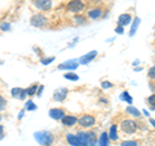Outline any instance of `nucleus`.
Listing matches in <instances>:
<instances>
[{
	"label": "nucleus",
	"mask_w": 155,
	"mask_h": 146,
	"mask_svg": "<svg viewBox=\"0 0 155 146\" xmlns=\"http://www.w3.org/2000/svg\"><path fill=\"white\" fill-rule=\"evenodd\" d=\"M35 140L41 146H51L53 144V141H54V137L48 131H40V132L35 133Z\"/></svg>",
	"instance_id": "obj_1"
},
{
	"label": "nucleus",
	"mask_w": 155,
	"mask_h": 146,
	"mask_svg": "<svg viewBox=\"0 0 155 146\" xmlns=\"http://www.w3.org/2000/svg\"><path fill=\"white\" fill-rule=\"evenodd\" d=\"M120 129H122L124 133L132 134V133H134L136 131H137V124H136L133 120H130V119H124L122 123H120Z\"/></svg>",
	"instance_id": "obj_2"
},
{
	"label": "nucleus",
	"mask_w": 155,
	"mask_h": 146,
	"mask_svg": "<svg viewBox=\"0 0 155 146\" xmlns=\"http://www.w3.org/2000/svg\"><path fill=\"white\" fill-rule=\"evenodd\" d=\"M78 123L84 128H91L92 125H94L96 119H94L93 115H83L80 119H78Z\"/></svg>",
	"instance_id": "obj_3"
},
{
	"label": "nucleus",
	"mask_w": 155,
	"mask_h": 146,
	"mask_svg": "<svg viewBox=\"0 0 155 146\" xmlns=\"http://www.w3.org/2000/svg\"><path fill=\"white\" fill-rule=\"evenodd\" d=\"M84 8V4L81 3V0H71V2L67 4V9L71 12V13H79L83 11Z\"/></svg>",
	"instance_id": "obj_4"
},
{
	"label": "nucleus",
	"mask_w": 155,
	"mask_h": 146,
	"mask_svg": "<svg viewBox=\"0 0 155 146\" xmlns=\"http://www.w3.org/2000/svg\"><path fill=\"white\" fill-rule=\"evenodd\" d=\"M30 22H31L32 26L41 27V26H44L45 23H47V18H45V16H43V14H35V16L31 17Z\"/></svg>",
	"instance_id": "obj_5"
},
{
	"label": "nucleus",
	"mask_w": 155,
	"mask_h": 146,
	"mask_svg": "<svg viewBox=\"0 0 155 146\" xmlns=\"http://www.w3.org/2000/svg\"><path fill=\"white\" fill-rule=\"evenodd\" d=\"M34 5L41 11H49L52 7V0H34Z\"/></svg>",
	"instance_id": "obj_6"
},
{
	"label": "nucleus",
	"mask_w": 155,
	"mask_h": 146,
	"mask_svg": "<svg viewBox=\"0 0 155 146\" xmlns=\"http://www.w3.org/2000/svg\"><path fill=\"white\" fill-rule=\"evenodd\" d=\"M78 66H79L78 61L76 60H71V61H66L62 65H60L58 66V69L60 70H75Z\"/></svg>",
	"instance_id": "obj_7"
},
{
	"label": "nucleus",
	"mask_w": 155,
	"mask_h": 146,
	"mask_svg": "<svg viewBox=\"0 0 155 146\" xmlns=\"http://www.w3.org/2000/svg\"><path fill=\"white\" fill-rule=\"evenodd\" d=\"M76 137H78V140L80 141L81 146H91V138H89V133H87V132H78Z\"/></svg>",
	"instance_id": "obj_8"
},
{
	"label": "nucleus",
	"mask_w": 155,
	"mask_h": 146,
	"mask_svg": "<svg viewBox=\"0 0 155 146\" xmlns=\"http://www.w3.org/2000/svg\"><path fill=\"white\" fill-rule=\"evenodd\" d=\"M65 115L66 114L62 109H51L49 110V116L54 120H62V118H64Z\"/></svg>",
	"instance_id": "obj_9"
},
{
	"label": "nucleus",
	"mask_w": 155,
	"mask_h": 146,
	"mask_svg": "<svg viewBox=\"0 0 155 146\" xmlns=\"http://www.w3.org/2000/svg\"><path fill=\"white\" fill-rule=\"evenodd\" d=\"M96 56H97V51H92V52L88 53V55H85V56H83V57H80L79 64H81V65H88L91 61H93V60H94Z\"/></svg>",
	"instance_id": "obj_10"
},
{
	"label": "nucleus",
	"mask_w": 155,
	"mask_h": 146,
	"mask_svg": "<svg viewBox=\"0 0 155 146\" xmlns=\"http://www.w3.org/2000/svg\"><path fill=\"white\" fill-rule=\"evenodd\" d=\"M130 21H132V17H130V14H128V13L120 14L119 18H118V23H119V26H122V27L129 25Z\"/></svg>",
	"instance_id": "obj_11"
},
{
	"label": "nucleus",
	"mask_w": 155,
	"mask_h": 146,
	"mask_svg": "<svg viewBox=\"0 0 155 146\" xmlns=\"http://www.w3.org/2000/svg\"><path fill=\"white\" fill-rule=\"evenodd\" d=\"M76 121H78V118H75V116H72V115H65L64 118H62V124L66 125V127H72Z\"/></svg>",
	"instance_id": "obj_12"
},
{
	"label": "nucleus",
	"mask_w": 155,
	"mask_h": 146,
	"mask_svg": "<svg viewBox=\"0 0 155 146\" xmlns=\"http://www.w3.org/2000/svg\"><path fill=\"white\" fill-rule=\"evenodd\" d=\"M12 96L13 97H17L19 100H23L25 97L27 96L26 93V89H22V88H13L12 89Z\"/></svg>",
	"instance_id": "obj_13"
},
{
	"label": "nucleus",
	"mask_w": 155,
	"mask_h": 146,
	"mask_svg": "<svg viewBox=\"0 0 155 146\" xmlns=\"http://www.w3.org/2000/svg\"><path fill=\"white\" fill-rule=\"evenodd\" d=\"M66 96H67V89L66 88H61L54 93L53 98H54L56 101H64L66 98Z\"/></svg>",
	"instance_id": "obj_14"
},
{
	"label": "nucleus",
	"mask_w": 155,
	"mask_h": 146,
	"mask_svg": "<svg viewBox=\"0 0 155 146\" xmlns=\"http://www.w3.org/2000/svg\"><path fill=\"white\" fill-rule=\"evenodd\" d=\"M66 140H67V142H69L71 146H81L80 141L78 140V137H76V134H72V133L66 134Z\"/></svg>",
	"instance_id": "obj_15"
},
{
	"label": "nucleus",
	"mask_w": 155,
	"mask_h": 146,
	"mask_svg": "<svg viewBox=\"0 0 155 146\" xmlns=\"http://www.w3.org/2000/svg\"><path fill=\"white\" fill-rule=\"evenodd\" d=\"M98 145L100 146H110V140H109V134L104 132L100 136V140H98Z\"/></svg>",
	"instance_id": "obj_16"
},
{
	"label": "nucleus",
	"mask_w": 155,
	"mask_h": 146,
	"mask_svg": "<svg viewBox=\"0 0 155 146\" xmlns=\"http://www.w3.org/2000/svg\"><path fill=\"white\" fill-rule=\"evenodd\" d=\"M88 16L92 18V19H97L102 16V9L100 8H96V9H92V11L88 13Z\"/></svg>",
	"instance_id": "obj_17"
},
{
	"label": "nucleus",
	"mask_w": 155,
	"mask_h": 146,
	"mask_svg": "<svg viewBox=\"0 0 155 146\" xmlns=\"http://www.w3.org/2000/svg\"><path fill=\"white\" fill-rule=\"evenodd\" d=\"M116 124H113L111 125V128H110V131H109V140H113V141H116L118 140V133H116Z\"/></svg>",
	"instance_id": "obj_18"
},
{
	"label": "nucleus",
	"mask_w": 155,
	"mask_h": 146,
	"mask_svg": "<svg viewBox=\"0 0 155 146\" xmlns=\"http://www.w3.org/2000/svg\"><path fill=\"white\" fill-rule=\"evenodd\" d=\"M127 113L129 115L134 116V118H140V116H141V111L137 110L134 106H128V108H127Z\"/></svg>",
	"instance_id": "obj_19"
},
{
	"label": "nucleus",
	"mask_w": 155,
	"mask_h": 146,
	"mask_svg": "<svg viewBox=\"0 0 155 146\" xmlns=\"http://www.w3.org/2000/svg\"><path fill=\"white\" fill-rule=\"evenodd\" d=\"M140 22H141V19H140L138 17H136L133 19V23H132V27H130V31H129V35L130 36H133L134 34H136V30H137V27L140 25Z\"/></svg>",
	"instance_id": "obj_20"
},
{
	"label": "nucleus",
	"mask_w": 155,
	"mask_h": 146,
	"mask_svg": "<svg viewBox=\"0 0 155 146\" xmlns=\"http://www.w3.org/2000/svg\"><path fill=\"white\" fill-rule=\"evenodd\" d=\"M120 100H123V101H127L129 105H132V102H133L132 97L129 96V93H128V92H123V93L120 95Z\"/></svg>",
	"instance_id": "obj_21"
},
{
	"label": "nucleus",
	"mask_w": 155,
	"mask_h": 146,
	"mask_svg": "<svg viewBox=\"0 0 155 146\" xmlns=\"http://www.w3.org/2000/svg\"><path fill=\"white\" fill-rule=\"evenodd\" d=\"M36 89H38V84H34V85L30 87V88H27V89H26L27 96H34V95H36Z\"/></svg>",
	"instance_id": "obj_22"
},
{
	"label": "nucleus",
	"mask_w": 155,
	"mask_h": 146,
	"mask_svg": "<svg viewBox=\"0 0 155 146\" xmlns=\"http://www.w3.org/2000/svg\"><path fill=\"white\" fill-rule=\"evenodd\" d=\"M64 76H65V79H69V80H78L79 79V76L76 74H72V72H67V74H65Z\"/></svg>",
	"instance_id": "obj_23"
},
{
	"label": "nucleus",
	"mask_w": 155,
	"mask_h": 146,
	"mask_svg": "<svg viewBox=\"0 0 155 146\" xmlns=\"http://www.w3.org/2000/svg\"><path fill=\"white\" fill-rule=\"evenodd\" d=\"M26 109H27V110H30V111L36 110V105H34V102H32V101H27V102H26Z\"/></svg>",
	"instance_id": "obj_24"
},
{
	"label": "nucleus",
	"mask_w": 155,
	"mask_h": 146,
	"mask_svg": "<svg viewBox=\"0 0 155 146\" xmlns=\"http://www.w3.org/2000/svg\"><path fill=\"white\" fill-rule=\"evenodd\" d=\"M5 108H7V100H5V98H3L2 95H0V111L4 110Z\"/></svg>",
	"instance_id": "obj_25"
},
{
	"label": "nucleus",
	"mask_w": 155,
	"mask_h": 146,
	"mask_svg": "<svg viewBox=\"0 0 155 146\" xmlns=\"http://www.w3.org/2000/svg\"><path fill=\"white\" fill-rule=\"evenodd\" d=\"M120 146H137V142L133 140H130V141H124V142H122V145Z\"/></svg>",
	"instance_id": "obj_26"
},
{
	"label": "nucleus",
	"mask_w": 155,
	"mask_h": 146,
	"mask_svg": "<svg viewBox=\"0 0 155 146\" xmlns=\"http://www.w3.org/2000/svg\"><path fill=\"white\" fill-rule=\"evenodd\" d=\"M75 21H76V23H80V25H83V23L87 22V19H85V17H83V16H76V17H75Z\"/></svg>",
	"instance_id": "obj_27"
},
{
	"label": "nucleus",
	"mask_w": 155,
	"mask_h": 146,
	"mask_svg": "<svg viewBox=\"0 0 155 146\" xmlns=\"http://www.w3.org/2000/svg\"><path fill=\"white\" fill-rule=\"evenodd\" d=\"M147 102L153 106V108H155V95H151V96H150L149 98H147Z\"/></svg>",
	"instance_id": "obj_28"
},
{
	"label": "nucleus",
	"mask_w": 155,
	"mask_h": 146,
	"mask_svg": "<svg viewBox=\"0 0 155 146\" xmlns=\"http://www.w3.org/2000/svg\"><path fill=\"white\" fill-rule=\"evenodd\" d=\"M101 87H102L104 89H107V88H111V87H113V83H110V81H102Z\"/></svg>",
	"instance_id": "obj_29"
},
{
	"label": "nucleus",
	"mask_w": 155,
	"mask_h": 146,
	"mask_svg": "<svg viewBox=\"0 0 155 146\" xmlns=\"http://www.w3.org/2000/svg\"><path fill=\"white\" fill-rule=\"evenodd\" d=\"M149 76L151 78V79H155V66H153L151 69L149 70Z\"/></svg>",
	"instance_id": "obj_30"
},
{
	"label": "nucleus",
	"mask_w": 155,
	"mask_h": 146,
	"mask_svg": "<svg viewBox=\"0 0 155 146\" xmlns=\"http://www.w3.org/2000/svg\"><path fill=\"white\" fill-rule=\"evenodd\" d=\"M0 28H2L3 31H7L11 28V25H9V23H2V25H0Z\"/></svg>",
	"instance_id": "obj_31"
},
{
	"label": "nucleus",
	"mask_w": 155,
	"mask_h": 146,
	"mask_svg": "<svg viewBox=\"0 0 155 146\" xmlns=\"http://www.w3.org/2000/svg\"><path fill=\"white\" fill-rule=\"evenodd\" d=\"M52 61H54V57H51V58H48V60H43L41 62L44 65H49V62H52Z\"/></svg>",
	"instance_id": "obj_32"
},
{
	"label": "nucleus",
	"mask_w": 155,
	"mask_h": 146,
	"mask_svg": "<svg viewBox=\"0 0 155 146\" xmlns=\"http://www.w3.org/2000/svg\"><path fill=\"white\" fill-rule=\"evenodd\" d=\"M116 34H123V27L122 26H118L116 27V30H115Z\"/></svg>",
	"instance_id": "obj_33"
},
{
	"label": "nucleus",
	"mask_w": 155,
	"mask_h": 146,
	"mask_svg": "<svg viewBox=\"0 0 155 146\" xmlns=\"http://www.w3.org/2000/svg\"><path fill=\"white\" fill-rule=\"evenodd\" d=\"M4 137V127L3 125H0V140Z\"/></svg>",
	"instance_id": "obj_34"
},
{
	"label": "nucleus",
	"mask_w": 155,
	"mask_h": 146,
	"mask_svg": "<svg viewBox=\"0 0 155 146\" xmlns=\"http://www.w3.org/2000/svg\"><path fill=\"white\" fill-rule=\"evenodd\" d=\"M43 89H44V87H39V91H38V96H41V92H43Z\"/></svg>",
	"instance_id": "obj_35"
},
{
	"label": "nucleus",
	"mask_w": 155,
	"mask_h": 146,
	"mask_svg": "<svg viewBox=\"0 0 155 146\" xmlns=\"http://www.w3.org/2000/svg\"><path fill=\"white\" fill-rule=\"evenodd\" d=\"M150 123H151V124L154 125V127H155V120H154V119H150Z\"/></svg>",
	"instance_id": "obj_36"
},
{
	"label": "nucleus",
	"mask_w": 155,
	"mask_h": 146,
	"mask_svg": "<svg viewBox=\"0 0 155 146\" xmlns=\"http://www.w3.org/2000/svg\"><path fill=\"white\" fill-rule=\"evenodd\" d=\"M23 113H25V111H21V113H19V119H21L22 116H23Z\"/></svg>",
	"instance_id": "obj_37"
},
{
	"label": "nucleus",
	"mask_w": 155,
	"mask_h": 146,
	"mask_svg": "<svg viewBox=\"0 0 155 146\" xmlns=\"http://www.w3.org/2000/svg\"><path fill=\"white\" fill-rule=\"evenodd\" d=\"M0 120H2V116H0Z\"/></svg>",
	"instance_id": "obj_38"
}]
</instances>
